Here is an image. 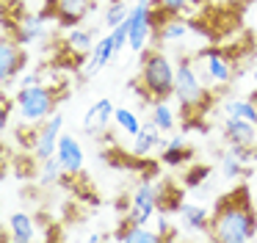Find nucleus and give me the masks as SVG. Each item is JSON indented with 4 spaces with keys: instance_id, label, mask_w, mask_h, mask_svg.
Masks as SVG:
<instances>
[{
    "instance_id": "obj_1",
    "label": "nucleus",
    "mask_w": 257,
    "mask_h": 243,
    "mask_svg": "<svg viewBox=\"0 0 257 243\" xmlns=\"http://www.w3.org/2000/svg\"><path fill=\"white\" fill-rule=\"evenodd\" d=\"M207 237L218 243H246L257 237V210L251 207V196L243 185L218 196Z\"/></svg>"
},
{
    "instance_id": "obj_2",
    "label": "nucleus",
    "mask_w": 257,
    "mask_h": 243,
    "mask_svg": "<svg viewBox=\"0 0 257 243\" xmlns=\"http://www.w3.org/2000/svg\"><path fill=\"white\" fill-rule=\"evenodd\" d=\"M174 77H177V66L163 55L161 50H144L141 53V91L147 94L150 102L155 99H166L174 94Z\"/></svg>"
},
{
    "instance_id": "obj_3",
    "label": "nucleus",
    "mask_w": 257,
    "mask_h": 243,
    "mask_svg": "<svg viewBox=\"0 0 257 243\" xmlns=\"http://www.w3.org/2000/svg\"><path fill=\"white\" fill-rule=\"evenodd\" d=\"M180 102V110L183 116L202 113L205 108H210V88L202 83L199 69H196L194 58H180L177 61V77H174V94Z\"/></svg>"
},
{
    "instance_id": "obj_4",
    "label": "nucleus",
    "mask_w": 257,
    "mask_h": 243,
    "mask_svg": "<svg viewBox=\"0 0 257 243\" xmlns=\"http://www.w3.org/2000/svg\"><path fill=\"white\" fill-rule=\"evenodd\" d=\"M163 20H166V14L155 6V0H139L136 6H130V14H127V25H130L127 47L141 55L147 50V44L155 42V33H158V28H161Z\"/></svg>"
},
{
    "instance_id": "obj_5",
    "label": "nucleus",
    "mask_w": 257,
    "mask_h": 243,
    "mask_svg": "<svg viewBox=\"0 0 257 243\" xmlns=\"http://www.w3.org/2000/svg\"><path fill=\"white\" fill-rule=\"evenodd\" d=\"M56 91L45 83H36V86H20L17 97H14V108H17L20 119L25 125L39 127L42 122H47L53 113H56Z\"/></svg>"
},
{
    "instance_id": "obj_6",
    "label": "nucleus",
    "mask_w": 257,
    "mask_h": 243,
    "mask_svg": "<svg viewBox=\"0 0 257 243\" xmlns=\"http://www.w3.org/2000/svg\"><path fill=\"white\" fill-rule=\"evenodd\" d=\"M194 64L199 69V77L207 88H224L235 77V64L227 50L221 47H205L194 55Z\"/></svg>"
},
{
    "instance_id": "obj_7",
    "label": "nucleus",
    "mask_w": 257,
    "mask_h": 243,
    "mask_svg": "<svg viewBox=\"0 0 257 243\" xmlns=\"http://www.w3.org/2000/svg\"><path fill=\"white\" fill-rule=\"evenodd\" d=\"M133 204H130V213L127 218L133 224H150L155 218V213L161 210V199H158V185H152L147 177H141V182L136 185L133 191Z\"/></svg>"
},
{
    "instance_id": "obj_8",
    "label": "nucleus",
    "mask_w": 257,
    "mask_h": 243,
    "mask_svg": "<svg viewBox=\"0 0 257 243\" xmlns=\"http://www.w3.org/2000/svg\"><path fill=\"white\" fill-rule=\"evenodd\" d=\"M94 0H47V11L61 28H75L94 11Z\"/></svg>"
},
{
    "instance_id": "obj_9",
    "label": "nucleus",
    "mask_w": 257,
    "mask_h": 243,
    "mask_svg": "<svg viewBox=\"0 0 257 243\" xmlns=\"http://www.w3.org/2000/svg\"><path fill=\"white\" fill-rule=\"evenodd\" d=\"M25 61H28V55L17 39H0V83H3V88L23 75Z\"/></svg>"
},
{
    "instance_id": "obj_10",
    "label": "nucleus",
    "mask_w": 257,
    "mask_h": 243,
    "mask_svg": "<svg viewBox=\"0 0 257 243\" xmlns=\"http://www.w3.org/2000/svg\"><path fill=\"white\" fill-rule=\"evenodd\" d=\"M64 133V113H53L47 122L39 125V133H36V147H34V158L36 160H47L56 155L58 149V138Z\"/></svg>"
},
{
    "instance_id": "obj_11",
    "label": "nucleus",
    "mask_w": 257,
    "mask_h": 243,
    "mask_svg": "<svg viewBox=\"0 0 257 243\" xmlns=\"http://www.w3.org/2000/svg\"><path fill=\"white\" fill-rule=\"evenodd\" d=\"M56 158H58V163H61L64 174L75 177V174H80V171H83L86 155H83L80 141L72 136V133H61V138H58V149H56Z\"/></svg>"
},
{
    "instance_id": "obj_12",
    "label": "nucleus",
    "mask_w": 257,
    "mask_h": 243,
    "mask_svg": "<svg viewBox=\"0 0 257 243\" xmlns=\"http://www.w3.org/2000/svg\"><path fill=\"white\" fill-rule=\"evenodd\" d=\"M166 147V138L161 136V127L155 125V122H144L141 125V130L133 136V147H130V155L133 158H147L150 152H155V149H163Z\"/></svg>"
},
{
    "instance_id": "obj_13",
    "label": "nucleus",
    "mask_w": 257,
    "mask_h": 243,
    "mask_svg": "<svg viewBox=\"0 0 257 243\" xmlns=\"http://www.w3.org/2000/svg\"><path fill=\"white\" fill-rule=\"evenodd\" d=\"M113 110H116V108H113V102L108 97L97 99L94 105H89V110H86V116H83V130L89 133V136L102 133L113 122Z\"/></svg>"
},
{
    "instance_id": "obj_14",
    "label": "nucleus",
    "mask_w": 257,
    "mask_h": 243,
    "mask_svg": "<svg viewBox=\"0 0 257 243\" xmlns=\"http://www.w3.org/2000/svg\"><path fill=\"white\" fill-rule=\"evenodd\" d=\"M221 133L227 144H257V122L238 119V116H224Z\"/></svg>"
},
{
    "instance_id": "obj_15",
    "label": "nucleus",
    "mask_w": 257,
    "mask_h": 243,
    "mask_svg": "<svg viewBox=\"0 0 257 243\" xmlns=\"http://www.w3.org/2000/svg\"><path fill=\"white\" fill-rule=\"evenodd\" d=\"M116 55V47H113V39H111V31L105 33V36H100L94 42V47H91L89 58H86V77L97 75L100 69H105L108 64H111V58Z\"/></svg>"
},
{
    "instance_id": "obj_16",
    "label": "nucleus",
    "mask_w": 257,
    "mask_h": 243,
    "mask_svg": "<svg viewBox=\"0 0 257 243\" xmlns=\"http://www.w3.org/2000/svg\"><path fill=\"white\" fill-rule=\"evenodd\" d=\"M210 215L213 213H207L202 204H194V202L180 204V210H177V218H180V226H183V229L205 232V235H207V229H210Z\"/></svg>"
},
{
    "instance_id": "obj_17",
    "label": "nucleus",
    "mask_w": 257,
    "mask_h": 243,
    "mask_svg": "<svg viewBox=\"0 0 257 243\" xmlns=\"http://www.w3.org/2000/svg\"><path fill=\"white\" fill-rule=\"evenodd\" d=\"M113 240H124V243H158L163 240L158 229H150L147 224H133L130 218H124L119 224V229L113 232Z\"/></svg>"
},
{
    "instance_id": "obj_18",
    "label": "nucleus",
    "mask_w": 257,
    "mask_h": 243,
    "mask_svg": "<svg viewBox=\"0 0 257 243\" xmlns=\"http://www.w3.org/2000/svg\"><path fill=\"white\" fill-rule=\"evenodd\" d=\"M45 20L47 14H28L20 25H12V33L20 44H31L45 36Z\"/></svg>"
},
{
    "instance_id": "obj_19",
    "label": "nucleus",
    "mask_w": 257,
    "mask_h": 243,
    "mask_svg": "<svg viewBox=\"0 0 257 243\" xmlns=\"http://www.w3.org/2000/svg\"><path fill=\"white\" fill-rule=\"evenodd\" d=\"M188 33H191V25L185 20H180V17H166V20L161 22V28H158V33H155V42L158 44H174V42H183Z\"/></svg>"
},
{
    "instance_id": "obj_20",
    "label": "nucleus",
    "mask_w": 257,
    "mask_h": 243,
    "mask_svg": "<svg viewBox=\"0 0 257 243\" xmlns=\"http://www.w3.org/2000/svg\"><path fill=\"white\" fill-rule=\"evenodd\" d=\"M36 237V224L28 213H12L9 215V240L12 243H28Z\"/></svg>"
},
{
    "instance_id": "obj_21",
    "label": "nucleus",
    "mask_w": 257,
    "mask_h": 243,
    "mask_svg": "<svg viewBox=\"0 0 257 243\" xmlns=\"http://www.w3.org/2000/svg\"><path fill=\"white\" fill-rule=\"evenodd\" d=\"M69 53L75 55H89L94 47V31L91 28H67V39H64Z\"/></svg>"
},
{
    "instance_id": "obj_22",
    "label": "nucleus",
    "mask_w": 257,
    "mask_h": 243,
    "mask_svg": "<svg viewBox=\"0 0 257 243\" xmlns=\"http://www.w3.org/2000/svg\"><path fill=\"white\" fill-rule=\"evenodd\" d=\"M221 113L224 116H238V119H249L257 122V102L254 99H246V97H229L221 102Z\"/></svg>"
},
{
    "instance_id": "obj_23",
    "label": "nucleus",
    "mask_w": 257,
    "mask_h": 243,
    "mask_svg": "<svg viewBox=\"0 0 257 243\" xmlns=\"http://www.w3.org/2000/svg\"><path fill=\"white\" fill-rule=\"evenodd\" d=\"M152 122L161 127V133H172L174 127H177L174 108L166 102V99H155V102H152Z\"/></svg>"
},
{
    "instance_id": "obj_24",
    "label": "nucleus",
    "mask_w": 257,
    "mask_h": 243,
    "mask_svg": "<svg viewBox=\"0 0 257 243\" xmlns=\"http://www.w3.org/2000/svg\"><path fill=\"white\" fill-rule=\"evenodd\" d=\"M113 122H116V127L130 138H133L136 133L141 130V125H144V122L139 119V113H136L133 108H124V105H119V108L113 110Z\"/></svg>"
},
{
    "instance_id": "obj_25",
    "label": "nucleus",
    "mask_w": 257,
    "mask_h": 243,
    "mask_svg": "<svg viewBox=\"0 0 257 243\" xmlns=\"http://www.w3.org/2000/svg\"><path fill=\"white\" fill-rule=\"evenodd\" d=\"M221 174L227 177V180H240V177H251L254 174V169L251 166H243L235 155H229V152H224V158H221Z\"/></svg>"
},
{
    "instance_id": "obj_26",
    "label": "nucleus",
    "mask_w": 257,
    "mask_h": 243,
    "mask_svg": "<svg viewBox=\"0 0 257 243\" xmlns=\"http://www.w3.org/2000/svg\"><path fill=\"white\" fill-rule=\"evenodd\" d=\"M127 14H130V6H124V0H116V3L111 0V6H108L105 14H102V25L113 31L116 25H122V22L127 20Z\"/></svg>"
},
{
    "instance_id": "obj_27",
    "label": "nucleus",
    "mask_w": 257,
    "mask_h": 243,
    "mask_svg": "<svg viewBox=\"0 0 257 243\" xmlns=\"http://www.w3.org/2000/svg\"><path fill=\"white\" fill-rule=\"evenodd\" d=\"M61 174H64V169H61V163H58L56 155L47 158V160H39V182L42 185H53V182H58Z\"/></svg>"
},
{
    "instance_id": "obj_28",
    "label": "nucleus",
    "mask_w": 257,
    "mask_h": 243,
    "mask_svg": "<svg viewBox=\"0 0 257 243\" xmlns=\"http://www.w3.org/2000/svg\"><path fill=\"white\" fill-rule=\"evenodd\" d=\"M188 155H191L188 147H166V149H161V163L163 166H180Z\"/></svg>"
},
{
    "instance_id": "obj_29",
    "label": "nucleus",
    "mask_w": 257,
    "mask_h": 243,
    "mask_svg": "<svg viewBox=\"0 0 257 243\" xmlns=\"http://www.w3.org/2000/svg\"><path fill=\"white\" fill-rule=\"evenodd\" d=\"M155 6L166 17H180L185 11V6H188V0H155Z\"/></svg>"
},
{
    "instance_id": "obj_30",
    "label": "nucleus",
    "mask_w": 257,
    "mask_h": 243,
    "mask_svg": "<svg viewBox=\"0 0 257 243\" xmlns=\"http://www.w3.org/2000/svg\"><path fill=\"white\" fill-rule=\"evenodd\" d=\"M111 39H113V47H116V53L122 47H127V39H130V25H127V20L122 22V25H116L111 31Z\"/></svg>"
},
{
    "instance_id": "obj_31",
    "label": "nucleus",
    "mask_w": 257,
    "mask_h": 243,
    "mask_svg": "<svg viewBox=\"0 0 257 243\" xmlns=\"http://www.w3.org/2000/svg\"><path fill=\"white\" fill-rule=\"evenodd\" d=\"M207 174H210V169H207V166H196L194 171H188V174H185V185H199Z\"/></svg>"
},
{
    "instance_id": "obj_32",
    "label": "nucleus",
    "mask_w": 257,
    "mask_h": 243,
    "mask_svg": "<svg viewBox=\"0 0 257 243\" xmlns=\"http://www.w3.org/2000/svg\"><path fill=\"white\" fill-rule=\"evenodd\" d=\"M36 83H42V69L25 72V75L20 77V86H36Z\"/></svg>"
},
{
    "instance_id": "obj_33",
    "label": "nucleus",
    "mask_w": 257,
    "mask_h": 243,
    "mask_svg": "<svg viewBox=\"0 0 257 243\" xmlns=\"http://www.w3.org/2000/svg\"><path fill=\"white\" fill-rule=\"evenodd\" d=\"M9 110H12V102H3V108H0V130L6 133V127H9Z\"/></svg>"
},
{
    "instance_id": "obj_34",
    "label": "nucleus",
    "mask_w": 257,
    "mask_h": 243,
    "mask_svg": "<svg viewBox=\"0 0 257 243\" xmlns=\"http://www.w3.org/2000/svg\"><path fill=\"white\" fill-rule=\"evenodd\" d=\"M166 147H185V136H183V133H177V136L166 138ZM166 147H163V149H166Z\"/></svg>"
},
{
    "instance_id": "obj_35",
    "label": "nucleus",
    "mask_w": 257,
    "mask_h": 243,
    "mask_svg": "<svg viewBox=\"0 0 257 243\" xmlns=\"http://www.w3.org/2000/svg\"><path fill=\"white\" fill-rule=\"evenodd\" d=\"M207 3H213V6H232L235 0H207Z\"/></svg>"
},
{
    "instance_id": "obj_36",
    "label": "nucleus",
    "mask_w": 257,
    "mask_h": 243,
    "mask_svg": "<svg viewBox=\"0 0 257 243\" xmlns=\"http://www.w3.org/2000/svg\"><path fill=\"white\" fill-rule=\"evenodd\" d=\"M188 3H191V6H205L207 0H188Z\"/></svg>"
},
{
    "instance_id": "obj_37",
    "label": "nucleus",
    "mask_w": 257,
    "mask_h": 243,
    "mask_svg": "<svg viewBox=\"0 0 257 243\" xmlns=\"http://www.w3.org/2000/svg\"><path fill=\"white\" fill-rule=\"evenodd\" d=\"M251 80L257 83V66H254V69H251Z\"/></svg>"
},
{
    "instance_id": "obj_38",
    "label": "nucleus",
    "mask_w": 257,
    "mask_h": 243,
    "mask_svg": "<svg viewBox=\"0 0 257 243\" xmlns=\"http://www.w3.org/2000/svg\"><path fill=\"white\" fill-rule=\"evenodd\" d=\"M254 53H257V42H254Z\"/></svg>"
},
{
    "instance_id": "obj_39",
    "label": "nucleus",
    "mask_w": 257,
    "mask_h": 243,
    "mask_svg": "<svg viewBox=\"0 0 257 243\" xmlns=\"http://www.w3.org/2000/svg\"><path fill=\"white\" fill-rule=\"evenodd\" d=\"M113 3H116V0H113Z\"/></svg>"
},
{
    "instance_id": "obj_40",
    "label": "nucleus",
    "mask_w": 257,
    "mask_h": 243,
    "mask_svg": "<svg viewBox=\"0 0 257 243\" xmlns=\"http://www.w3.org/2000/svg\"><path fill=\"white\" fill-rule=\"evenodd\" d=\"M254 9H257V6H254Z\"/></svg>"
}]
</instances>
